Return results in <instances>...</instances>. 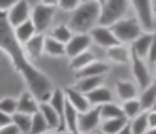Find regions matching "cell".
Masks as SVG:
<instances>
[{
    "mask_svg": "<svg viewBox=\"0 0 156 134\" xmlns=\"http://www.w3.org/2000/svg\"><path fill=\"white\" fill-rule=\"evenodd\" d=\"M108 57L114 64H121V65L122 64H129L131 62V50H128L124 45L118 44V45L108 49Z\"/></svg>",
    "mask_w": 156,
    "mask_h": 134,
    "instance_id": "cell-18",
    "label": "cell"
},
{
    "mask_svg": "<svg viewBox=\"0 0 156 134\" xmlns=\"http://www.w3.org/2000/svg\"><path fill=\"white\" fill-rule=\"evenodd\" d=\"M14 34H15V37H17L19 42H20V44H25L27 40H30L37 32H35L34 22L29 19V20H25L24 23H20L19 27H15V29H14Z\"/></svg>",
    "mask_w": 156,
    "mask_h": 134,
    "instance_id": "cell-20",
    "label": "cell"
},
{
    "mask_svg": "<svg viewBox=\"0 0 156 134\" xmlns=\"http://www.w3.org/2000/svg\"><path fill=\"white\" fill-rule=\"evenodd\" d=\"M146 134H156V127H149L148 132H146Z\"/></svg>",
    "mask_w": 156,
    "mask_h": 134,
    "instance_id": "cell-44",
    "label": "cell"
},
{
    "mask_svg": "<svg viewBox=\"0 0 156 134\" xmlns=\"http://www.w3.org/2000/svg\"><path fill=\"white\" fill-rule=\"evenodd\" d=\"M49 131H51V127H49L47 121L44 119V116L41 114V111L32 114V127L29 134H44V132H49Z\"/></svg>",
    "mask_w": 156,
    "mask_h": 134,
    "instance_id": "cell-31",
    "label": "cell"
},
{
    "mask_svg": "<svg viewBox=\"0 0 156 134\" xmlns=\"http://www.w3.org/2000/svg\"><path fill=\"white\" fill-rule=\"evenodd\" d=\"M64 122H66V129L71 132H77V121H79V111L72 106L71 102H66L64 107Z\"/></svg>",
    "mask_w": 156,
    "mask_h": 134,
    "instance_id": "cell-21",
    "label": "cell"
},
{
    "mask_svg": "<svg viewBox=\"0 0 156 134\" xmlns=\"http://www.w3.org/2000/svg\"><path fill=\"white\" fill-rule=\"evenodd\" d=\"M99 15H101V5L96 0H84L72 12L69 27L74 34H89L98 25Z\"/></svg>",
    "mask_w": 156,
    "mask_h": 134,
    "instance_id": "cell-2",
    "label": "cell"
},
{
    "mask_svg": "<svg viewBox=\"0 0 156 134\" xmlns=\"http://www.w3.org/2000/svg\"><path fill=\"white\" fill-rule=\"evenodd\" d=\"M92 134H106V132H102V131H94Z\"/></svg>",
    "mask_w": 156,
    "mask_h": 134,
    "instance_id": "cell-46",
    "label": "cell"
},
{
    "mask_svg": "<svg viewBox=\"0 0 156 134\" xmlns=\"http://www.w3.org/2000/svg\"><path fill=\"white\" fill-rule=\"evenodd\" d=\"M111 30L121 44L124 42H134L143 34V27L138 19H121L111 25Z\"/></svg>",
    "mask_w": 156,
    "mask_h": 134,
    "instance_id": "cell-4",
    "label": "cell"
},
{
    "mask_svg": "<svg viewBox=\"0 0 156 134\" xmlns=\"http://www.w3.org/2000/svg\"><path fill=\"white\" fill-rule=\"evenodd\" d=\"M156 100V82H151L148 87L143 89V94L139 96V104L143 111H151Z\"/></svg>",
    "mask_w": 156,
    "mask_h": 134,
    "instance_id": "cell-24",
    "label": "cell"
},
{
    "mask_svg": "<svg viewBox=\"0 0 156 134\" xmlns=\"http://www.w3.org/2000/svg\"><path fill=\"white\" fill-rule=\"evenodd\" d=\"M82 0H59L57 2V7L64 12H74L79 5H81Z\"/></svg>",
    "mask_w": 156,
    "mask_h": 134,
    "instance_id": "cell-36",
    "label": "cell"
},
{
    "mask_svg": "<svg viewBox=\"0 0 156 134\" xmlns=\"http://www.w3.org/2000/svg\"><path fill=\"white\" fill-rule=\"evenodd\" d=\"M0 50H4L9 55V59L14 64V69L24 77L27 89L35 96V99L39 102H47L52 96V90L55 89L54 84L49 79V76H45L30 62L24 49V44L17 40L14 27L9 23L5 12H0Z\"/></svg>",
    "mask_w": 156,
    "mask_h": 134,
    "instance_id": "cell-1",
    "label": "cell"
},
{
    "mask_svg": "<svg viewBox=\"0 0 156 134\" xmlns=\"http://www.w3.org/2000/svg\"><path fill=\"white\" fill-rule=\"evenodd\" d=\"M0 111H4L7 114H15L17 112V99L14 97H4V99H0Z\"/></svg>",
    "mask_w": 156,
    "mask_h": 134,
    "instance_id": "cell-35",
    "label": "cell"
},
{
    "mask_svg": "<svg viewBox=\"0 0 156 134\" xmlns=\"http://www.w3.org/2000/svg\"><path fill=\"white\" fill-rule=\"evenodd\" d=\"M57 2L59 0H41V3H44V5H52V7H57Z\"/></svg>",
    "mask_w": 156,
    "mask_h": 134,
    "instance_id": "cell-43",
    "label": "cell"
},
{
    "mask_svg": "<svg viewBox=\"0 0 156 134\" xmlns=\"http://www.w3.org/2000/svg\"><path fill=\"white\" fill-rule=\"evenodd\" d=\"M154 13H156V9H154Z\"/></svg>",
    "mask_w": 156,
    "mask_h": 134,
    "instance_id": "cell-48",
    "label": "cell"
},
{
    "mask_svg": "<svg viewBox=\"0 0 156 134\" xmlns=\"http://www.w3.org/2000/svg\"><path fill=\"white\" fill-rule=\"evenodd\" d=\"M49 104H51L52 107H54L55 111H57L61 116H64V107H66V102H67V97H66V90L62 89H57L55 87L54 90H52V96L51 99L47 100Z\"/></svg>",
    "mask_w": 156,
    "mask_h": 134,
    "instance_id": "cell-28",
    "label": "cell"
},
{
    "mask_svg": "<svg viewBox=\"0 0 156 134\" xmlns=\"http://www.w3.org/2000/svg\"><path fill=\"white\" fill-rule=\"evenodd\" d=\"M101 112L98 106H92L86 112H79V121H77V131L82 134H92L99 126H101Z\"/></svg>",
    "mask_w": 156,
    "mask_h": 134,
    "instance_id": "cell-7",
    "label": "cell"
},
{
    "mask_svg": "<svg viewBox=\"0 0 156 134\" xmlns=\"http://www.w3.org/2000/svg\"><path fill=\"white\" fill-rule=\"evenodd\" d=\"M99 107V112H101V119L102 121H108V119H112V117H119V116H124L122 114V107L118 106L114 102H106L102 106H98Z\"/></svg>",
    "mask_w": 156,
    "mask_h": 134,
    "instance_id": "cell-30",
    "label": "cell"
},
{
    "mask_svg": "<svg viewBox=\"0 0 156 134\" xmlns=\"http://www.w3.org/2000/svg\"><path fill=\"white\" fill-rule=\"evenodd\" d=\"M17 111H19V112L30 114V116L39 111V100L35 99V96L29 89L19 96V99H17Z\"/></svg>",
    "mask_w": 156,
    "mask_h": 134,
    "instance_id": "cell-13",
    "label": "cell"
},
{
    "mask_svg": "<svg viewBox=\"0 0 156 134\" xmlns=\"http://www.w3.org/2000/svg\"><path fill=\"white\" fill-rule=\"evenodd\" d=\"M72 35H74V32H72V29L69 25H55L54 29L51 30V37H54L55 40H59V42L62 44H67L69 40L72 39Z\"/></svg>",
    "mask_w": 156,
    "mask_h": 134,
    "instance_id": "cell-33",
    "label": "cell"
},
{
    "mask_svg": "<svg viewBox=\"0 0 156 134\" xmlns=\"http://www.w3.org/2000/svg\"><path fill=\"white\" fill-rule=\"evenodd\" d=\"M86 96H87L91 106H102V104H106V102H112L111 90H109L108 87H104V86L96 87V89H92L91 92H87Z\"/></svg>",
    "mask_w": 156,
    "mask_h": 134,
    "instance_id": "cell-17",
    "label": "cell"
},
{
    "mask_svg": "<svg viewBox=\"0 0 156 134\" xmlns=\"http://www.w3.org/2000/svg\"><path fill=\"white\" fill-rule=\"evenodd\" d=\"M148 62L156 65V32H153L151 47H149V52H148Z\"/></svg>",
    "mask_w": 156,
    "mask_h": 134,
    "instance_id": "cell-37",
    "label": "cell"
},
{
    "mask_svg": "<svg viewBox=\"0 0 156 134\" xmlns=\"http://www.w3.org/2000/svg\"><path fill=\"white\" fill-rule=\"evenodd\" d=\"M128 122H129V119L126 116L112 117V119H108L104 122H101V131L106 134H118Z\"/></svg>",
    "mask_w": 156,
    "mask_h": 134,
    "instance_id": "cell-22",
    "label": "cell"
},
{
    "mask_svg": "<svg viewBox=\"0 0 156 134\" xmlns=\"http://www.w3.org/2000/svg\"><path fill=\"white\" fill-rule=\"evenodd\" d=\"M116 92H118V97L122 100H129L134 99L138 96V90H136V86L129 80H118L116 82Z\"/></svg>",
    "mask_w": 156,
    "mask_h": 134,
    "instance_id": "cell-25",
    "label": "cell"
},
{
    "mask_svg": "<svg viewBox=\"0 0 156 134\" xmlns=\"http://www.w3.org/2000/svg\"><path fill=\"white\" fill-rule=\"evenodd\" d=\"M129 0H106L104 5L101 7V15H99L98 25L102 27H111L118 20L122 19L126 13Z\"/></svg>",
    "mask_w": 156,
    "mask_h": 134,
    "instance_id": "cell-3",
    "label": "cell"
},
{
    "mask_svg": "<svg viewBox=\"0 0 156 134\" xmlns=\"http://www.w3.org/2000/svg\"><path fill=\"white\" fill-rule=\"evenodd\" d=\"M44 40H45L44 34H35L30 40H27L24 44V49L27 52L29 59H39L44 54Z\"/></svg>",
    "mask_w": 156,
    "mask_h": 134,
    "instance_id": "cell-16",
    "label": "cell"
},
{
    "mask_svg": "<svg viewBox=\"0 0 156 134\" xmlns=\"http://www.w3.org/2000/svg\"><path fill=\"white\" fill-rule=\"evenodd\" d=\"M66 97H67V102H71L79 112H86L87 109H91V102H89L87 96L82 94L81 90H77L76 87H67L66 89Z\"/></svg>",
    "mask_w": 156,
    "mask_h": 134,
    "instance_id": "cell-12",
    "label": "cell"
},
{
    "mask_svg": "<svg viewBox=\"0 0 156 134\" xmlns=\"http://www.w3.org/2000/svg\"><path fill=\"white\" fill-rule=\"evenodd\" d=\"M5 13H7L9 23L15 29V27H19L20 23H24L25 20L30 19L32 9H30V3H29L27 0H17Z\"/></svg>",
    "mask_w": 156,
    "mask_h": 134,
    "instance_id": "cell-8",
    "label": "cell"
},
{
    "mask_svg": "<svg viewBox=\"0 0 156 134\" xmlns=\"http://www.w3.org/2000/svg\"><path fill=\"white\" fill-rule=\"evenodd\" d=\"M44 54L51 57H61V55H66V44L55 40L54 37H45L44 40Z\"/></svg>",
    "mask_w": 156,
    "mask_h": 134,
    "instance_id": "cell-23",
    "label": "cell"
},
{
    "mask_svg": "<svg viewBox=\"0 0 156 134\" xmlns=\"http://www.w3.org/2000/svg\"><path fill=\"white\" fill-rule=\"evenodd\" d=\"M151 40H153V34L151 32H143L138 39L133 42V47L131 50L136 52L139 57H148V52H149V47H151Z\"/></svg>",
    "mask_w": 156,
    "mask_h": 134,
    "instance_id": "cell-19",
    "label": "cell"
},
{
    "mask_svg": "<svg viewBox=\"0 0 156 134\" xmlns=\"http://www.w3.org/2000/svg\"><path fill=\"white\" fill-rule=\"evenodd\" d=\"M92 42L98 44L99 47H104V49H109V47H114L118 44H121L118 40V37L114 35V32L111 30V27H102V25H98L89 32Z\"/></svg>",
    "mask_w": 156,
    "mask_h": 134,
    "instance_id": "cell-10",
    "label": "cell"
},
{
    "mask_svg": "<svg viewBox=\"0 0 156 134\" xmlns=\"http://www.w3.org/2000/svg\"><path fill=\"white\" fill-rule=\"evenodd\" d=\"M122 114H124L128 119H134L136 116L143 112L141 104H139V99H129V100H122Z\"/></svg>",
    "mask_w": 156,
    "mask_h": 134,
    "instance_id": "cell-32",
    "label": "cell"
},
{
    "mask_svg": "<svg viewBox=\"0 0 156 134\" xmlns=\"http://www.w3.org/2000/svg\"><path fill=\"white\" fill-rule=\"evenodd\" d=\"M149 129V121H148V111H143L139 116L131 119V131L133 134H146Z\"/></svg>",
    "mask_w": 156,
    "mask_h": 134,
    "instance_id": "cell-29",
    "label": "cell"
},
{
    "mask_svg": "<svg viewBox=\"0 0 156 134\" xmlns=\"http://www.w3.org/2000/svg\"><path fill=\"white\" fill-rule=\"evenodd\" d=\"M109 72V64L108 62H101V60H92L91 64H87L86 67L76 70L77 79L81 77H91V76H104Z\"/></svg>",
    "mask_w": 156,
    "mask_h": 134,
    "instance_id": "cell-15",
    "label": "cell"
},
{
    "mask_svg": "<svg viewBox=\"0 0 156 134\" xmlns=\"http://www.w3.org/2000/svg\"><path fill=\"white\" fill-rule=\"evenodd\" d=\"M39 111H41V114L44 116V119L47 121L49 127L54 129V131H59V127H61V121L64 119V117H62L49 102H39Z\"/></svg>",
    "mask_w": 156,
    "mask_h": 134,
    "instance_id": "cell-14",
    "label": "cell"
},
{
    "mask_svg": "<svg viewBox=\"0 0 156 134\" xmlns=\"http://www.w3.org/2000/svg\"><path fill=\"white\" fill-rule=\"evenodd\" d=\"M17 0H0V12H7Z\"/></svg>",
    "mask_w": 156,
    "mask_h": 134,
    "instance_id": "cell-40",
    "label": "cell"
},
{
    "mask_svg": "<svg viewBox=\"0 0 156 134\" xmlns=\"http://www.w3.org/2000/svg\"><path fill=\"white\" fill-rule=\"evenodd\" d=\"M131 70H133V77H134V80L138 82V86L141 89H144L151 84V77H149V70L146 62L143 60V57H139L133 50H131Z\"/></svg>",
    "mask_w": 156,
    "mask_h": 134,
    "instance_id": "cell-9",
    "label": "cell"
},
{
    "mask_svg": "<svg viewBox=\"0 0 156 134\" xmlns=\"http://www.w3.org/2000/svg\"><path fill=\"white\" fill-rule=\"evenodd\" d=\"M82 2H84V0H82Z\"/></svg>",
    "mask_w": 156,
    "mask_h": 134,
    "instance_id": "cell-49",
    "label": "cell"
},
{
    "mask_svg": "<svg viewBox=\"0 0 156 134\" xmlns=\"http://www.w3.org/2000/svg\"><path fill=\"white\" fill-rule=\"evenodd\" d=\"M136 12L139 23L144 30H153L154 27V9L151 0H129Z\"/></svg>",
    "mask_w": 156,
    "mask_h": 134,
    "instance_id": "cell-6",
    "label": "cell"
},
{
    "mask_svg": "<svg viewBox=\"0 0 156 134\" xmlns=\"http://www.w3.org/2000/svg\"><path fill=\"white\" fill-rule=\"evenodd\" d=\"M12 122L19 127V131L22 134H29L30 132V127H32V116L17 111L15 114H12Z\"/></svg>",
    "mask_w": 156,
    "mask_h": 134,
    "instance_id": "cell-27",
    "label": "cell"
},
{
    "mask_svg": "<svg viewBox=\"0 0 156 134\" xmlns=\"http://www.w3.org/2000/svg\"><path fill=\"white\" fill-rule=\"evenodd\" d=\"M92 60H96L94 59V54H92L91 50H86V52L79 54V55H76V57H72V59H71V67L74 70H79V69H82V67H86L87 64H91Z\"/></svg>",
    "mask_w": 156,
    "mask_h": 134,
    "instance_id": "cell-34",
    "label": "cell"
},
{
    "mask_svg": "<svg viewBox=\"0 0 156 134\" xmlns=\"http://www.w3.org/2000/svg\"><path fill=\"white\" fill-rule=\"evenodd\" d=\"M0 134H22V132L19 131V127L15 126L14 122H10V124H7V126L0 127Z\"/></svg>",
    "mask_w": 156,
    "mask_h": 134,
    "instance_id": "cell-38",
    "label": "cell"
},
{
    "mask_svg": "<svg viewBox=\"0 0 156 134\" xmlns=\"http://www.w3.org/2000/svg\"><path fill=\"white\" fill-rule=\"evenodd\" d=\"M91 42H92V39L89 34H74L72 39L66 44V55L72 59V57L86 52V50H89Z\"/></svg>",
    "mask_w": 156,
    "mask_h": 134,
    "instance_id": "cell-11",
    "label": "cell"
},
{
    "mask_svg": "<svg viewBox=\"0 0 156 134\" xmlns=\"http://www.w3.org/2000/svg\"><path fill=\"white\" fill-rule=\"evenodd\" d=\"M153 109H154V111H156V100H154V106H153Z\"/></svg>",
    "mask_w": 156,
    "mask_h": 134,
    "instance_id": "cell-47",
    "label": "cell"
},
{
    "mask_svg": "<svg viewBox=\"0 0 156 134\" xmlns=\"http://www.w3.org/2000/svg\"><path fill=\"white\" fill-rule=\"evenodd\" d=\"M148 121H149V127H156V111L154 109L148 111Z\"/></svg>",
    "mask_w": 156,
    "mask_h": 134,
    "instance_id": "cell-41",
    "label": "cell"
},
{
    "mask_svg": "<svg viewBox=\"0 0 156 134\" xmlns=\"http://www.w3.org/2000/svg\"><path fill=\"white\" fill-rule=\"evenodd\" d=\"M99 86H102V76L81 77L74 87H76L77 90H81L82 94H87V92H91L92 89H96V87H99Z\"/></svg>",
    "mask_w": 156,
    "mask_h": 134,
    "instance_id": "cell-26",
    "label": "cell"
},
{
    "mask_svg": "<svg viewBox=\"0 0 156 134\" xmlns=\"http://www.w3.org/2000/svg\"><path fill=\"white\" fill-rule=\"evenodd\" d=\"M96 2H98V3H99V5H101V7H102V5H104V2H106V0H96Z\"/></svg>",
    "mask_w": 156,
    "mask_h": 134,
    "instance_id": "cell-45",
    "label": "cell"
},
{
    "mask_svg": "<svg viewBox=\"0 0 156 134\" xmlns=\"http://www.w3.org/2000/svg\"><path fill=\"white\" fill-rule=\"evenodd\" d=\"M118 134H133V131H131V124H129V122H128V124H126V126H124V127H122V129H121V131H119V132H118Z\"/></svg>",
    "mask_w": 156,
    "mask_h": 134,
    "instance_id": "cell-42",
    "label": "cell"
},
{
    "mask_svg": "<svg viewBox=\"0 0 156 134\" xmlns=\"http://www.w3.org/2000/svg\"><path fill=\"white\" fill-rule=\"evenodd\" d=\"M12 122V116L7 112H4V111H0V127L7 126V124Z\"/></svg>",
    "mask_w": 156,
    "mask_h": 134,
    "instance_id": "cell-39",
    "label": "cell"
},
{
    "mask_svg": "<svg viewBox=\"0 0 156 134\" xmlns=\"http://www.w3.org/2000/svg\"><path fill=\"white\" fill-rule=\"evenodd\" d=\"M54 12H55V7L44 5V3H39V5H35L34 9H32L30 20L35 25V32L44 34L45 30L51 27L52 19H54Z\"/></svg>",
    "mask_w": 156,
    "mask_h": 134,
    "instance_id": "cell-5",
    "label": "cell"
}]
</instances>
